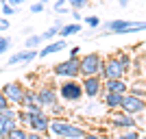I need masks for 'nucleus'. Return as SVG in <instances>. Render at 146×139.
<instances>
[{"mask_svg": "<svg viewBox=\"0 0 146 139\" xmlns=\"http://www.w3.org/2000/svg\"><path fill=\"white\" fill-rule=\"evenodd\" d=\"M26 135H29V130H26L24 126H18L7 135V139H26Z\"/></svg>", "mask_w": 146, "mask_h": 139, "instance_id": "5701e85b", "label": "nucleus"}, {"mask_svg": "<svg viewBox=\"0 0 146 139\" xmlns=\"http://www.w3.org/2000/svg\"><path fill=\"white\" fill-rule=\"evenodd\" d=\"M111 124L122 130V128H135V124H137V122H135L133 115H129V113H124V111H122V113H118V115H113V117H111Z\"/></svg>", "mask_w": 146, "mask_h": 139, "instance_id": "2eb2a0df", "label": "nucleus"}, {"mask_svg": "<svg viewBox=\"0 0 146 139\" xmlns=\"http://www.w3.org/2000/svg\"><path fill=\"white\" fill-rule=\"evenodd\" d=\"M48 111H50V117H63V113H66V104L57 102V104H52Z\"/></svg>", "mask_w": 146, "mask_h": 139, "instance_id": "b1692460", "label": "nucleus"}, {"mask_svg": "<svg viewBox=\"0 0 146 139\" xmlns=\"http://www.w3.org/2000/svg\"><path fill=\"white\" fill-rule=\"evenodd\" d=\"M26 0H7V5H11V7H15V9H20V7L24 5Z\"/></svg>", "mask_w": 146, "mask_h": 139, "instance_id": "c9c22d12", "label": "nucleus"}, {"mask_svg": "<svg viewBox=\"0 0 146 139\" xmlns=\"http://www.w3.org/2000/svg\"><path fill=\"white\" fill-rule=\"evenodd\" d=\"M37 57H39V50H31V48H26V50H22V52H13L11 57H9V65H18V63H31V61H35Z\"/></svg>", "mask_w": 146, "mask_h": 139, "instance_id": "ddd939ff", "label": "nucleus"}, {"mask_svg": "<svg viewBox=\"0 0 146 139\" xmlns=\"http://www.w3.org/2000/svg\"><path fill=\"white\" fill-rule=\"evenodd\" d=\"M11 28V22H9V18H5V15H0V33H5V30Z\"/></svg>", "mask_w": 146, "mask_h": 139, "instance_id": "7c9ffc66", "label": "nucleus"}, {"mask_svg": "<svg viewBox=\"0 0 146 139\" xmlns=\"http://www.w3.org/2000/svg\"><path fill=\"white\" fill-rule=\"evenodd\" d=\"M50 133L59 139H83L85 128L74 122H68L66 117H50Z\"/></svg>", "mask_w": 146, "mask_h": 139, "instance_id": "f03ea898", "label": "nucleus"}, {"mask_svg": "<svg viewBox=\"0 0 146 139\" xmlns=\"http://www.w3.org/2000/svg\"><path fill=\"white\" fill-rule=\"evenodd\" d=\"M26 128H31V130H35V133H39V135L50 133V115L44 109L29 111V124H26Z\"/></svg>", "mask_w": 146, "mask_h": 139, "instance_id": "39448f33", "label": "nucleus"}, {"mask_svg": "<svg viewBox=\"0 0 146 139\" xmlns=\"http://www.w3.org/2000/svg\"><path fill=\"white\" fill-rule=\"evenodd\" d=\"M52 9H55L57 13H68L70 11V5H68V0H55V2H52Z\"/></svg>", "mask_w": 146, "mask_h": 139, "instance_id": "a878e982", "label": "nucleus"}, {"mask_svg": "<svg viewBox=\"0 0 146 139\" xmlns=\"http://www.w3.org/2000/svg\"><path fill=\"white\" fill-rule=\"evenodd\" d=\"M68 48V42L66 39H55V42H48L44 48H39V59H48L50 55H57L61 50Z\"/></svg>", "mask_w": 146, "mask_h": 139, "instance_id": "4468645a", "label": "nucleus"}, {"mask_svg": "<svg viewBox=\"0 0 146 139\" xmlns=\"http://www.w3.org/2000/svg\"><path fill=\"white\" fill-rule=\"evenodd\" d=\"M83 139H105V137H100V135H94V133H85V137Z\"/></svg>", "mask_w": 146, "mask_h": 139, "instance_id": "58836bf2", "label": "nucleus"}, {"mask_svg": "<svg viewBox=\"0 0 146 139\" xmlns=\"http://www.w3.org/2000/svg\"><path fill=\"white\" fill-rule=\"evenodd\" d=\"M42 43H44L42 35H29V37H26V48H31V50H37Z\"/></svg>", "mask_w": 146, "mask_h": 139, "instance_id": "4be33fe9", "label": "nucleus"}, {"mask_svg": "<svg viewBox=\"0 0 146 139\" xmlns=\"http://www.w3.org/2000/svg\"><path fill=\"white\" fill-rule=\"evenodd\" d=\"M87 2H90V0H87Z\"/></svg>", "mask_w": 146, "mask_h": 139, "instance_id": "a18cd8bd", "label": "nucleus"}, {"mask_svg": "<svg viewBox=\"0 0 146 139\" xmlns=\"http://www.w3.org/2000/svg\"><path fill=\"white\" fill-rule=\"evenodd\" d=\"M11 46H13V39H11V37H7V35L0 37V55L9 52V50H11Z\"/></svg>", "mask_w": 146, "mask_h": 139, "instance_id": "393cba45", "label": "nucleus"}, {"mask_svg": "<svg viewBox=\"0 0 146 139\" xmlns=\"http://www.w3.org/2000/svg\"><path fill=\"white\" fill-rule=\"evenodd\" d=\"M81 33V22H70V24H63L59 28V37L61 39H68V37H72V35H79Z\"/></svg>", "mask_w": 146, "mask_h": 139, "instance_id": "6ab92c4d", "label": "nucleus"}, {"mask_svg": "<svg viewBox=\"0 0 146 139\" xmlns=\"http://www.w3.org/2000/svg\"><path fill=\"white\" fill-rule=\"evenodd\" d=\"M118 5H120L122 9H124V7H129V0H118Z\"/></svg>", "mask_w": 146, "mask_h": 139, "instance_id": "ea45409f", "label": "nucleus"}, {"mask_svg": "<svg viewBox=\"0 0 146 139\" xmlns=\"http://www.w3.org/2000/svg\"><path fill=\"white\" fill-rule=\"evenodd\" d=\"M100 76H103L105 80L122 78V76H124V70L120 67V63H118L116 55H113V57H107V59H105V65H103V72H100Z\"/></svg>", "mask_w": 146, "mask_h": 139, "instance_id": "9b49d317", "label": "nucleus"}, {"mask_svg": "<svg viewBox=\"0 0 146 139\" xmlns=\"http://www.w3.org/2000/svg\"><path fill=\"white\" fill-rule=\"evenodd\" d=\"M0 37H2V35H0Z\"/></svg>", "mask_w": 146, "mask_h": 139, "instance_id": "49530a36", "label": "nucleus"}, {"mask_svg": "<svg viewBox=\"0 0 146 139\" xmlns=\"http://www.w3.org/2000/svg\"><path fill=\"white\" fill-rule=\"evenodd\" d=\"M81 85H83V96L87 98H98L103 94V78L100 76H85Z\"/></svg>", "mask_w": 146, "mask_h": 139, "instance_id": "f8f14e48", "label": "nucleus"}, {"mask_svg": "<svg viewBox=\"0 0 146 139\" xmlns=\"http://www.w3.org/2000/svg\"><path fill=\"white\" fill-rule=\"evenodd\" d=\"M44 7H46V5H42V2L37 0V2H33V5H31V13H42Z\"/></svg>", "mask_w": 146, "mask_h": 139, "instance_id": "473e14b6", "label": "nucleus"}, {"mask_svg": "<svg viewBox=\"0 0 146 139\" xmlns=\"http://www.w3.org/2000/svg\"><path fill=\"white\" fill-rule=\"evenodd\" d=\"M116 139H140V133H137L135 128H129L127 133H120Z\"/></svg>", "mask_w": 146, "mask_h": 139, "instance_id": "bb28decb", "label": "nucleus"}, {"mask_svg": "<svg viewBox=\"0 0 146 139\" xmlns=\"http://www.w3.org/2000/svg\"><path fill=\"white\" fill-rule=\"evenodd\" d=\"M63 24H66V20H63V18H55V22H52V26H57V28H61Z\"/></svg>", "mask_w": 146, "mask_h": 139, "instance_id": "4c0bfd02", "label": "nucleus"}, {"mask_svg": "<svg viewBox=\"0 0 146 139\" xmlns=\"http://www.w3.org/2000/svg\"><path fill=\"white\" fill-rule=\"evenodd\" d=\"M129 85L124 78H111V80H105V87L103 91H113V94H127Z\"/></svg>", "mask_w": 146, "mask_h": 139, "instance_id": "f3484780", "label": "nucleus"}, {"mask_svg": "<svg viewBox=\"0 0 146 139\" xmlns=\"http://www.w3.org/2000/svg\"><path fill=\"white\" fill-rule=\"evenodd\" d=\"M81 61V76H100L103 72V65H105V59L100 52H87V55L79 57Z\"/></svg>", "mask_w": 146, "mask_h": 139, "instance_id": "20e7f679", "label": "nucleus"}, {"mask_svg": "<svg viewBox=\"0 0 146 139\" xmlns=\"http://www.w3.org/2000/svg\"><path fill=\"white\" fill-rule=\"evenodd\" d=\"M37 98H39V104H42V109H50L52 104L61 102L59 100V94H57V85H42V87H37Z\"/></svg>", "mask_w": 146, "mask_h": 139, "instance_id": "1a4fd4ad", "label": "nucleus"}, {"mask_svg": "<svg viewBox=\"0 0 146 139\" xmlns=\"http://www.w3.org/2000/svg\"><path fill=\"white\" fill-rule=\"evenodd\" d=\"M68 5H70V9H76V11H81V9L87 5V0H68Z\"/></svg>", "mask_w": 146, "mask_h": 139, "instance_id": "c756f323", "label": "nucleus"}, {"mask_svg": "<svg viewBox=\"0 0 146 139\" xmlns=\"http://www.w3.org/2000/svg\"><path fill=\"white\" fill-rule=\"evenodd\" d=\"M57 35H59V28H57V26H50L48 30H44V33H42V42H46V43H48V42H55Z\"/></svg>", "mask_w": 146, "mask_h": 139, "instance_id": "412c9836", "label": "nucleus"}, {"mask_svg": "<svg viewBox=\"0 0 146 139\" xmlns=\"http://www.w3.org/2000/svg\"><path fill=\"white\" fill-rule=\"evenodd\" d=\"M0 91L5 94V98L9 100V104H11V107H15V109H20V107H22V102H24V91H26V87L20 83V80L7 83Z\"/></svg>", "mask_w": 146, "mask_h": 139, "instance_id": "423d86ee", "label": "nucleus"}, {"mask_svg": "<svg viewBox=\"0 0 146 139\" xmlns=\"http://www.w3.org/2000/svg\"><path fill=\"white\" fill-rule=\"evenodd\" d=\"M0 139H7V137H0Z\"/></svg>", "mask_w": 146, "mask_h": 139, "instance_id": "c03bdc74", "label": "nucleus"}, {"mask_svg": "<svg viewBox=\"0 0 146 139\" xmlns=\"http://www.w3.org/2000/svg\"><path fill=\"white\" fill-rule=\"evenodd\" d=\"M20 9H15V7H11V5H2V15H5V18H9V15H15V13H18Z\"/></svg>", "mask_w": 146, "mask_h": 139, "instance_id": "c85d7f7f", "label": "nucleus"}, {"mask_svg": "<svg viewBox=\"0 0 146 139\" xmlns=\"http://www.w3.org/2000/svg\"><path fill=\"white\" fill-rule=\"evenodd\" d=\"M116 59H118V63H120V67L124 70V74H127L129 70H131V57H129L127 52H118Z\"/></svg>", "mask_w": 146, "mask_h": 139, "instance_id": "aec40b11", "label": "nucleus"}, {"mask_svg": "<svg viewBox=\"0 0 146 139\" xmlns=\"http://www.w3.org/2000/svg\"><path fill=\"white\" fill-rule=\"evenodd\" d=\"M18 109L15 107H7L0 111V137H7L13 128H18Z\"/></svg>", "mask_w": 146, "mask_h": 139, "instance_id": "6e6552de", "label": "nucleus"}, {"mask_svg": "<svg viewBox=\"0 0 146 139\" xmlns=\"http://www.w3.org/2000/svg\"><path fill=\"white\" fill-rule=\"evenodd\" d=\"M26 139H44V135H39V133H35V130H31L29 135H26Z\"/></svg>", "mask_w": 146, "mask_h": 139, "instance_id": "e433bc0d", "label": "nucleus"}, {"mask_svg": "<svg viewBox=\"0 0 146 139\" xmlns=\"http://www.w3.org/2000/svg\"><path fill=\"white\" fill-rule=\"evenodd\" d=\"M122 102H124V94L105 91V107H107V109H120Z\"/></svg>", "mask_w": 146, "mask_h": 139, "instance_id": "a211bd4d", "label": "nucleus"}, {"mask_svg": "<svg viewBox=\"0 0 146 139\" xmlns=\"http://www.w3.org/2000/svg\"><path fill=\"white\" fill-rule=\"evenodd\" d=\"M5 2H7V0H0V5H5Z\"/></svg>", "mask_w": 146, "mask_h": 139, "instance_id": "79ce46f5", "label": "nucleus"}, {"mask_svg": "<svg viewBox=\"0 0 146 139\" xmlns=\"http://www.w3.org/2000/svg\"><path fill=\"white\" fill-rule=\"evenodd\" d=\"M57 94L61 102H79L83 98V85L76 78H63V83L57 85Z\"/></svg>", "mask_w": 146, "mask_h": 139, "instance_id": "7ed1b4c3", "label": "nucleus"}, {"mask_svg": "<svg viewBox=\"0 0 146 139\" xmlns=\"http://www.w3.org/2000/svg\"><path fill=\"white\" fill-rule=\"evenodd\" d=\"M79 52H81L79 46H72V48L68 50V59H79Z\"/></svg>", "mask_w": 146, "mask_h": 139, "instance_id": "2f4dec72", "label": "nucleus"}, {"mask_svg": "<svg viewBox=\"0 0 146 139\" xmlns=\"http://www.w3.org/2000/svg\"><path fill=\"white\" fill-rule=\"evenodd\" d=\"M20 109H26V111H39L42 104H39V98H37V91L35 89H26L24 91V102Z\"/></svg>", "mask_w": 146, "mask_h": 139, "instance_id": "dca6fc26", "label": "nucleus"}, {"mask_svg": "<svg viewBox=\"0 0 146 139\" xmlns=\"http://www.w3.org/2000/svg\"><path fill=\"white\" fill-rule=\"evenodd\" d=\"M2 72H5V70H2V67H0V74H2Z\"/></svg>", "mask_w": 146, "mask_h": 139, "instance_id": "37998d69", "label": "nucleus"}, {"mask_svg": "<svg viewBox=\"0 0 146 139\" xmlns=\"http://www.w3.org/2000/svg\"><path fill=\"white\" fill-rule=\"evenodd\" d=\"M7 107H11V104H9V100L5 98V94L0 91V111H2V109H7Z\"/></svg>", "mask_w": 146, "mask_h": 139, "instance_id": "f704fd0d", "label": "nucleus"}, {"mask_svg": "<svg viewBox=\"0 0 146 139\" xmlns=\"http://www.w3.org/2000/svg\"><path fill=\"white\" fill-rule=\"evenodd\" d=\"M39 2H42V5H50V2H52V0H39Z\"/></svg>", "mask_w": 146, "mask_h": 139, "instance_id": "a19ab883", "label": "nucleus"}, {"mask_svg": "<svg viewBox=\"0 0 146 139\" xmlns=\"http://www.w3.org/2000/svg\"><path fill=\"white\" fill-rule=\"evenodd\" d=\"M70 15H72V20H74V22H81V20H83L81 11H76V9H70Z\"/></svg>", "mask_w": 146, "mask_h": 139, "instance_id": "72a5a7b5", "label": "nucleus"}, {"mask_svg": "<svg viewBox=\"0 0 146 139\" xmlns=\"http://www.w3.org/2000/svg\"><path fill=\"white\" fill-rule=\"evenodd\" d=\"M85 20V24L90 26V28H98V26H100V18H98V15H87V18H83Z\"/></svg>", "mask_w": 146, "mask_h": 139, "instance_id": "cd10ccee", "label": "nucleus"}, {"mask_svg": "<svg viewBox=\"0 0 146 139\" xmlns=\"http://www.w3.org/2000/svg\"><path fill=\"white\" fill-rule=\"evenodd\" d=\"M124 113H129V115H140V113H144L146 111V100L144 98H137V96H133V94H124V102H122V107H120Z\"/></svg>", "mask_w": 146, "mask_h": 139, "instance_id": "9d476101", "label": "nucleus"}, {"mask_svg": "<svg viewBox=\"0 0 146 139\" xmlns=\"http://www.w3.org/2000/svg\"><path fill=\"white\" fill-rule=\"evenodd\" d=\"M146 30V22L137 20H109L103 24V37L109 35H131V33H142Z\"/></svg>", "mask_w": 146, "mask_h": 139, "instance_id": "f257e3e1", "label": "nucleus"}, {"mask_svg": "<svg viewBox=\"0 0 146 139\" xmlns=\"http://www.w3.org/2000/svg\"><path fill=\"white\" fill-rule=\"evenodd\" d=\"M52 74L59 76V78H76V76H81V61L79 59L61 61V63H57L52 67Z\"/></svg>", "mask_w": 146, "mask_h": 139, "instance_id": "0eeeda50", "label": "nucleus"}]
</instances>
